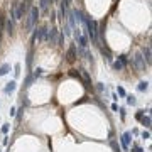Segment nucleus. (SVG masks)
I'll use <instances>...</instances> for the list:
<instances>
[{
    "mask_svg": "<svg viewBox=\"0 0 152 152\" xmlns=\"http://www.w3.org/2000/svg\"><path fill=\"white\" fill-rule=\"evenodd\" d=\"M85 25H86V31H88V36L91 39V42L96 44L98 42V22L91 20V17H85Z\"/></svg>",
    "mask_w": 152,
    "mask_h": 152,
    "instance_id": "1",
    "label": "nucleus"
},
{
    "mask_svg": "<svg viewBox=\"0 0 152 152\" xmlns=\"http://www.w3.org/2000/svg\"><path fill=\"white\" fill-rule=\"evenodd\" d=\"M73 31H74V37L78 39L79 49H88V46H90V42H88V37H86V36H83L81 32H79V29H78V27H74Z\"/></svg>",
    "mask_w": 152,
    "mask_h": 152,
    "instance_id": "2",
    "label": "nucleus"
},
{
    "mask_svg": "<svg viewBox=\"0 0 152 152\" xmlns=\"http://www.w3.org/2000/svg\"><path fill=\"white\" fill-rule=\"evenodd\" d=\"M24 10H25V5H24V3L15 2L12 5V15H14V19H15V20H20V19H22V15H24Z\"/></svg>",
    "mask_w": 152,
    "mask_h": 152,
    "instance_id": "3",
    "label": "nucleus"
},
{
    "mask_svg": "<svg viewBox=\"0 0 152 152\" xmlns=\"http://www.w3.org/2000/svg\"><path fill=\"white\" fill-rule=\"evenodd\" d=\"M37 19H39V9L37 7H32V10H31V15H29V20H27V31H32V27L36 25V22H37Z\"/></svg>",
    "mask_w": 152,
    "mask_h": 152,
    "instance_id": "4",
    "label": "nucleus"
},
{
    "mask_svg": "<svg viewBox=\"0 0 152 152\" xmlns=\"http://www.w3.org/2000/svg\"><path fill=\"white\" fill-rule=\"evenodd\" d=\"M48 31H49L48 27L36 29V31H34V37H32V41H39V42H42V41H48Z\"/></svg>",
    "mask_w": 152,
    "mask_h": 152,
    "instance_id": "5",
    "label": "nucleus"
},
{
    "mask_svg": "<svg viewBox=\"0 0 152 152\" xmlns=\"http://www.w3.org/2000/svg\"><path fill=\"white\" fill-rule=\"evenodd\" d=\"M76 57H78V51H76V46L71 44L69 49H68V52H66V61H68V63H74Z\"/></svg>",
    "mask_w": 152,
    "mask_h": 152,
    "instance_id": "6",
    "label": "nucleus"
},
{
    "mask_svg": "<svg viewBox=\"0 0 152 152\" xmlns=\"http://www.w3.org/2000/svg\"><path fill=\"white\" fill-rule=\"evenodd\" d=\"M120 140H122V147H124L125 150H128V145H130V140H132V132H125V133H122Z\"/></svg>",
    "mask_w": 152,
    "mask_h": 152,
    "instance_id": "7",
    "label": "nucleus"
},
{
    "mask_svg": "<svg viewBox=\"0 0 152 152\" xmlns=\"http://www.w3.org/2000/svg\"><path fill=\"white\" fill-rule=\"evenodd\" d=\"M133 63H135L137 69H145V61H144L142 54H135V57H133Z\"/></svg>",
    "mask_w": 152,
    "mask_h": 152,
    "instance_id": "8",
    "label": "nucleus"
},
{
    "mask_svg": "<svg viewBox=\"0 0 152 152\" xmlns=\"http://www.w3.org/2000/svg\"><path fill=\"white\" fill-rule=\"evenodd\" d=\"M48 41L51 44H56L57 42V29L56 27H52L51 31H48Z\"/></svg>",
    "mask_w": 152,
    "mask_h": 152,
    "instance_id": "9",
    "label": "nucleus"
},
{
    "mask_svg": "<svg viewBox=\"0 0 152 152\" xmlns=\"http://www.w3.org/2000/svg\"><path fill=\"white\" fill-rule=\"evenodd\" d=\"M152 54H150V48L147 46V48H144L142 49V57H144V61H145V64H150V61H152Z\"/></svg>",
    "mask_w": 152,
    "mask_h": 152,
    "instance_id": "10",
    "label": "nucleus"
},
{
    "mask_svg": "<svg viewBox=\"0 0 152 152\" xmlns=\"http://www.w3.org/2000/svg\"><path fill=\"white\" fill-rule=\"evenodd\" d=\"M15 88H17V83L15 81H10V83H7V86L3 88V91H5L7 95H10V93L15 91Z\"/></svg>",
    "mask_w": 152,
    "mask_h": 152,
    "instance_id": "11",
    "label": "nucleus"
},
{
    "mask_svg": "<svg viewBox=\"0 0 152 152\" xmlns=\"http://www.w3.org/2000/svg\"><path fill=\"white\" fill-rule=\"evenodd\" d=\"M79 74L83 76V79L86 81V85H88V86H91V78H90L88 71H86V69H79Z\"/></svg>",
    "mask_w": 152,
    "mask_h": 152,
    "instance_id": "12",
    "label": "nucleus"
},
{
    "mask_svg": "<svg viewBox=\"0 0 152 152\" xmlns=\"http://www.w3.org/2000/svg\"><path fill=\"white\" fill-rule=\"evenodd\" d=\"M140 122H142V125L145 127V128H149L150 124H152V120H150V117H149V115H144V117L140 118Z\"/></svg>",
    "mask_w": 152,
    "mask_h": 152,
    "instance_id": "13",
    "label": "nucleus"
},
{
    "mask_svg": "<svg viewBox=\"0 0 152 152\" xmlns=\"http://www.w3.org/2000/svg\"><path fill=\"white\" fill-rule=\"evenodd\" d=\"M9 71H10V64H2V68H0V76H5Z\"/></svg>",
    "mask_w": 152,
    "mask_h": 152,
    "instance_id": "14",
    "label": "nucleus"
},
{
    "mask_svg": "<svg viewBox=\"0 0 152 152\" xmlns=\"http://www.w3.org/2000/svg\"><path fill=\"white\" fill-rule=\"evenodd\" d=\"M147 88H149V83H147V81H140L139 86H137V90H139V91H145Z\"/></svg>",
    "mask_w": 152,
    "mask_h": 152,
    "instance_id": "15",
    "label": "nucleus"
},
{
    "mask_svg": "<svg viewBox=\"0 0 152 152\" xmlns=\"http://www.w3.org/2000/svg\"><path fill=\"white\" fill-rule=\"evenodd\" d=\"M100 51H101V54H105V56H107V59H108V61L112 59V54H110V51H108L107 48H103L101 44H100Z\"/></svg>",
    "mask_w": 152,
    "mask_h": 152,
    "instance_id": "16",
    "label": "nucleus"
},
{
    "mask_svg": "<svg viewBox=\"0 0 152 152\" xmlns=\"http://www.w3.org/2000/svg\"><path fill=\"white\" fill-rule=\"evenodd\" d=\"M49 3H52V2H51V0H41V10H48Z\"/></svg>",
    "mask_w": 152,
    "mask_h": 152,
    "instance_id": "17",
    "label": "nucleus"
},
{
    "mask_svg": "<svg viewBox=\"0 0 152 152\" xmlns=\"http://www.w3.org/2000/svg\"><path fill=\"white\" fill-rule=\"evenodd\" d=\"M7 32H9V34H12V32H14V22H12V20H7Z\"/></svg>",
    "mask_w": 152,
    "mask_h": 152,
    "instance_id": "18",
    "label": "nucleus"
},
{
    "mask_svg": "<svg viewBox=\"0 0 152 152\" xmlns=\"http://www.w3.org/2000/svg\"><path fill=\"white\" fill-rule=\"evenodd\" d=\"M32 81H34V76H32V74H29L27 78H25V88H29V86L32 85Z\"/></svg>",
    "mask_w": 152,
    "mask_h": 152,
    "instance_id": "19",
    "label": "nucleus"
},
{
    "mask_svg": "<svg viewBox=\"0 0 152 152\" xmlns=\"http://www.w3.org/2000/svg\"><path fill=\"white\" fill-rule=\"evenodd\" d=\"M113 68H115V69H117V71H122V69H124V64H122L120 63V61H115V63H113Z\"/></svg>",
    "mask_w": 152,
    "mask_h": 152,
    "instance_id": "20",
    "label": "nucleus"
},
{
    "mask_svg": "<svg viewBox=\"0 0 152 152\" xmlns=\"http://www.w3.org/2000/svg\"><path fill=\"white\" fill-rule=\"evenodd\" d=\"M127 103H128V105H135L137 103L135 96H133V95H128V96H127Z\"/></svg>",
    "mask_w": 152,
    "mask_h": 152,
    "instance_id": "21",
    "label": "nucleus"
},
{
    "mask_svg": "<svg viewBox=\"0 0 152 152\" xmlns=\"http://www.w3.org/2000/svg\"><path fill=\"white\" fill-rule=\"evenodd\" d=\"M14 74H15V78L20 74V64H19V63H17L15 66H14Z\"/></svg>",
    "mask_w": 152,
    "mask_h": 152,
    "instance_id": "22",
    "label": "nucleus"
},
{
    "mask_svg": "<svg viewBox=\"0 0 152 152\" xmlns=\"http://www.w3.org/2000/svg\"><path fill=\"white\" fill-rule=\"evenodd\" d=\"M144 115H145V112H144V110H140V112H137V113H135V118H137V120H140V118H142Z\"/></svg>",
    "mask_w": 152,
    "mask_h": 152,
    "instance_id": "23",
    "label": "nucleus"
},
{
    "mask_svg": "<svg viewBox=\"0 0 152 152\" xmlns=\"http://www.w3.org/2000/svg\"><path fill=\"white\" fill-rule=\"evenodd\" d=\"M117 91H118V95H120V96H127V93H125V90H124V88H122V86H118V88H117Z\"/></svg>",
    "mask_w": 152,
    "mask_h": 152,
    "instance_id": "24",
    "label": "nucleus"
},
{
    "mask_svg": "<svg viewBox=\"0 0 152 152\" xmlns=\"http://www.w3.org/2000/svg\"><path fill=\"white\" fill-rule=\"evenodd\" d=\"M31 64H32V52H29V56H27V66L31 68Z\"/></svg>",
    "mask_w": 152,
    "mask_h": 152,
    "instance_id": "25",
    "label": "nucleus"
},
{
    "mask_svg": "<svg viewBox=\"0 0 152 152\" xmlns=\"http://www.w3.org/2000/svg\"><path fill=\"white\" fill-rule=\"evenodd\" d=\"M41 74H42V69H41V68H37V69H36V73L32 74V76H34V78H37V76H41Z\"/></svg>",
    "mask_w": 152,
    "mask_h": 152,
    "instance_id": "26",
    "label": "nucleus"
},
{
    "mask_svg": "<svg viewBox=\"0 0 152 152\" xmlns=\"http://www.w3.org/2000/svg\"><path fill=\"white\" fill-rule=\"evenodd\" d=\"M2 132H3V133L9 132V124H2Z\"/></svg>",
    "mask_w": 152,
    "mask_h": 152,
    "instance_id": "27",
    "label": "nucleus"
},
{
    "mask_svg": "<svg viewBox=\"0 0 152 152\" xmlns=\"http://www.w3.org/2000/svg\"><path fill=\"white\" fill-rule=\"evenodd\" d=\"M142 139H150V133L147 132V130H144V132H142Z\"/></svg>",
    "mask_w": 152,
    "mask_h": 152,
    "instance_id": "28",
    "label": "nucleus"
},
{
    "mask_svg": "<svg viewBox=\"0 0 152 152\" xmlns=\"http://www.w3.org/2000/svg\"><path fill=\"white\" fill-rule=\"evenodd\" d=\"M112 147H113L115 152H120V149H118V145H117V142H113V140H112Z\"/></svg>",
    "mask_w": 152,
    "mask_h": 152,
    "instance_id": "29",
    "label": "nucleus"
},
{
    "mask_svg": "<svg viewBox=\"0 0 152 152\" xmlns=\"http://www.w3.org/2000/svg\"><path fill=\"white\" fill-rule=\"evenodd\" d=\"M69 2H71V0H63V3H61V5H63V9H68Z\"/></svg>",
    "mask_w": 152,
    "mask_h": 152,
    "instance_id": "30",
    "label": "nucleus"
},
{
    "mask_svg": "<svg viewBox=\"0 0 152 152\" xmlns=\"http://www.w3.org/2000/svg\"><path fill=\"white\" fill-rule=\"evenodd\" d=\"M96 90H98V91H103V90H105V86L101 85V83H98V85H96Z\"/></svg>",
    "mask_w": 152,
    "mask_h": 152,
    "instance_id": "31",
    "label": "nucleus"
},
{
    "mask_svg": "<svg viewBox=\"0 0 152 152\" xmlns=\"http://www.w3.org/2000/svg\"><path fill=\"white\" fill-rule=\"evenodd\" d=\"M132 152H144V150H142V147H137V145H135V147L132 149Z\"/></svg>",
    "mask_w": 152,
    "mask_h": 152,
    "instance_id": "32",
    "label": "nucleus"
},
{
    "mask_svg": "<svg viewBox=\"0 0 152 152\" xmlns=\"http://www.w3.org/2000/svg\"><path fill=\"white\" fill-rule=\"evenodd\" d=\"M71 76H74V78H79V73H76V71L73 69V71H71Z\"/></svg>",
    "mask_w": 152,
    "mask_h": 152,
    "instance_id": "33",
    "label": "nucleus"
},
{
    "mask_svg": "<svg viewBox=\"0 0 152 152\" xmlns=\"http://www.w3.org/2000/svg\"><path fill=\"white\" fill-rule=\"evenodd\" d=\"M24 2H27V0H24Z\"/></svg>",
    "mask_w": 152,
    "mask_h": 152,
    "instance_id": "34",
    "label": "nucleus"
},
{
    "mask_svg": "<svg viewBox=\"0 0 152 152\" xmlns=\"http://www.w3.org/2000/svg\"><path fill=\"white\" fill-rule=\"evenodd\" d=\"M54 2H56V0H54Z\"/></svg>",
    "mask_w": 152,
    "mask_h": 152,
    "instance_id": "35",
    "label": "nucleus"
}]
</instances>
